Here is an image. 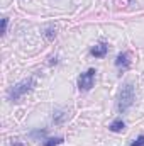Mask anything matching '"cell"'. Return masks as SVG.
I'll return each instance as SVG.
<instances>
[{"mask_svg": "<svg viewBox=\"0 0 144 146\" xmlns=\"http://www.w3.org/2000/svg\"><path fill=\"white\" fill-rule=\"evenodd\" d=\"M12 146H24V145H22V143H19V141H14V143H12Z\"/></svg>", "mask_w": 144, "mask_h": 146, "instance_id": "cell-12", "label": "cell"}, {"mask_svg": "<svg viewBox=\"0 0 144 146\" xmlns=\"http://www.w3.org/2000/svg\"><path fill=\"white\" fill-rule=\"evenodd\" d=\"M136 100V94H134V85L132 83H124L120 92H119V100H117V109L119 112H127L132 107Z\"/></svg>", "mask_w": 144, "mask_h": 146, "instance_id": "cell-2", "label": "cell"}, {"mask_svg": "<svg viewBox=\"0 0 144 146\" xmlns=\"http://www.w3.org/2000/svg\"><path fill=\"white\" fill-rule=\"evenodd\" d=\"M66 119H68V112H65V110H56V112L53 114L54 124H63Z\"/></svg>", "mask_w": 144, "mask_h": 146, "instance_id": "cell-7", "label": "cell"}, {"mask_svg": "<svg viewBox=\"0 0 144 146\" xmlns=\"http://www.w3.org/2000/svg\"><path fill=\"white\" fill-rule=\"evenodd\" d=\"M95 75H97L95 68H88L85 73H81L78 76V88L81 92H88L93 87V83H95Z\"/></svg>", "mask_w": 144, "mask_h": 146, "instance_id": "cell-3", "label": "cell"}, {"mask_svg": "<svg viewBox=\"0 0 144 146\" xmlns=\"http://www.w3.org/2000/svg\"><path fill=\"white\" fill-rule=\"evenodd\" d=\"M7 26H9V17H3L2 19V36L7 34Z\"/></svg>", "mask_w": 144, "mask_h": 146, "instance_id": "cell-10", "label": "cell"}, {"mask_svg": "<svg viewBox=\"0 0 144 146\" xmlns=\"http://www.w3.org/2000/svg\"><path fill=\"white\" fill-rule=\"evenodd\" d=\"M115 66H117V68H120V70L129 68V66H131V53L124 51V53L117 54V58H115Z\"/></svg>", "mask_w": 144, "mask_h": 146, "instance_id": "cell-4", "label": "cell"}, {"mask_svg": "<svg viewBox=\"0 0 144 146\" xmlns=\"http://www.w3.org/2000/svg\"><path fill=\"white\" fill-rule=\"evenodd\" d=\"M34 83H36V78H34V76H29V78L20 80L19 83H15V85L9 90V100H10V102H19L26 94H29V92L34 88Z\"/></svg>", "mask_w": 144, "mask_h": 146, "instance_id": "cell-1", "label": "cell"}, {"mask_svg": "<svg viewBox=\"0 0 144 146\" xmlns=\"http://www.w3.org/2000/svg\"><path fill=\"white\" fill-rule=\"evenodd\" d=\"M107 53H108V44H105V42H98L90 49V54L95 56V58H104Z\"/></svg>", "mask_w": 144, "mask_h": 146, "instance_id": "cell-5", "label": "cell"}, {"mask_svg": "<svg viewBox=\"0 0 144 146\" xmlns=\"http://www.w3.org/2000/svg\"><path fill=\"white\" fill-rule=\"evenodd\" d=\"M63 143V138H49L44 141V146H58Z\"/></svg>", "mask_w": 144, "mask_h": 146, "instance_id": "cell-9", "label": "cell"}, {"mask_svg": "<svg viewBox=\"0 0 144 146\" xmlns=\"http://www.w3.org/2000/svg\"><path fill=\"white\" fill-rule=\"evenodd\" d=\"M108 129H110L112 133H122V131L126 129V122H124L122 119H115V121L108 126Z\"/></svg>", "mask_w": 144, "mask_h": 146, "instance_id": "cell-6", "label": "cell"}, {"mask_svg": "<svg viewBox=\"0 0 144 146\" xmlns=\"http://www.w3.org/2000/svg\"><path fill=\"white\" fill-rule=\"evenodd\" d=\"M131 146H144V134H141L137 139H134V141L131 143Z\"/></svg>", "mask_w": 144, "mask_h": 146, "instance_id": "cell-11", "label": "cell"}, {"mask_svg": "<svg viewBox=\"0 0 144 146\" xmlns=\"http://www.w3.org/2000/svg\"><path fill=\"white\" fill-rule=\"evenodd\" d=\"M44 37L48 39V41H54V37H56V27H53V26H49V27H46L44 29Z\"/></svg>", "mask_w": 144, "mask_h": 146, "instance_id": "cell-8", "label": "cell"}]
</instances>
